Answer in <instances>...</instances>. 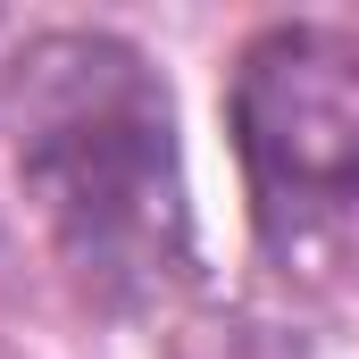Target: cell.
Segmentation results:
<instances>
[{
  "instance_id": "6da1fadb",
  "label": "cell",
  "mask_w": 359,
  "mask_h": 359,
  "mask_svg": "<svg viewBox=\"0 0 359 359\" xmlns=\"http://www.w3.org/2000/svg\"><path fill=\"white\" fill-rule=\"evenodd\" d=\"M0 126L42 234L92 301L134 309L192 268L176 92L126 34H34L0 67Z\"/></svg>"
},
{
  "instance_id": "7a4b0ae2",
  "label": "cell",
  "mask_w": 359,
  "mask_h": 359,
  "mask_svg": "<svg viewBox=\"0 0 359 359\" xmlns=\"http://www.w3.org/2000/svg\"><path fill=\"white\" fill-rule=\"evenodd\" d=\"M234 151L284 268L359 259V50L318 25L259 34L234 67Z\"/></svg>"
}]
</instances>
